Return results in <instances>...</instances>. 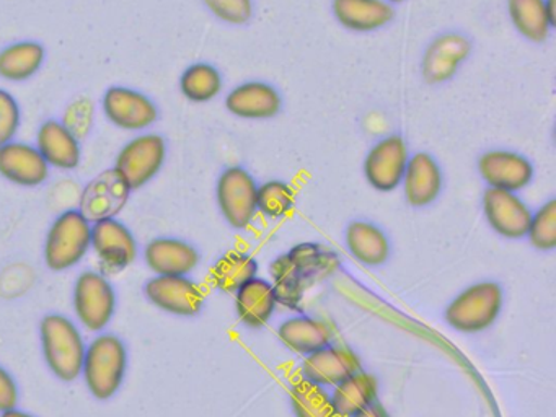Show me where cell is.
Listing matches in <instances>:
<instances>
[{
    "label": "cell",
    "mask_w": 556,
    "mask_h": 417,
    "mask_svg": "<svg viewBox=\"0 0 556 417\" xmlns=\"http://www.w3.org/2000/svg\"><path fill=\"white\" fill-rule=\"evenodd\" d=\"M41 354L54 377L74 381L83 374L87 342L70 316L50 313L40 323Z\"/></svg>",
    "instance_id": "cell-1"
},
{
    "label": "cell",
    "mask_w": 556,
    "mask_h": 417,
    "mask_svg": "<svg viewBox=\"0 0 556 417\" xmlns=\"http://www.w3.org/2000/svg\"><path fill=\"white\" fill-rule=\"evenodd\" d=\"M128 370V349L112 332H100L87 344L83 374L87 390L97 400H110L118 393Z\"/></svg>",
    "instance_id": "cell-2"
},
{
    "label": "cell",
    "mask_w": 556,
    "mask_h": 417,
    "mask_svg": "<svg viewBox=\"0 0 556 417\" xmlns=\"http://www.w3.org/2000/svg\"><path fill=\"white\" fill-rule=\"evenodd\" d=\"M92 222L79 211L70 208L54 218L45 238L43 257L56 273L73 269L90 251Z\"/></svg>",
    "instance_id": "cell-3"
},
{
    "label": "cell",
    "mask_w": 556,
    "mask_h": 417,
    "mask_svg": "<svg viewBox=\"0 0 556 417\" xmlns=\"http://www.w3.org/2000/svg\"><path fill=\"white\" fill-rule=\"evenodd\" d=\"M167 159V142L154 132L136 134L116 155L113 172L123 185L135 191L151 182Z\"/></svg>",
    "instance_id": "cell-4"
},
{
    "label": "cell",
    "mask_w": 556,
    "mask_h": 417,
    "mask_svg": "<svg viewBox=\"0 0 556 417\" xmlns=\"http://www.w3.org/2000/svg\"><path fill=\"white\" fill-rule=\"evenodd\" d=\"M73 306L80 328L102 332L116 312V292L105 273L86 270L74 283Z\"/></svg>",
    "instance_id": "cell-5"
},
{
    "label": "cell",
    "mask_w": 556,
    "mask_h": 417,
    "mask_svg": "<svg viewBox=\"0 0 556 417\" xmlns=\"http://www.w3.org/2000/svg\"><path fill=\"white\" fill-rule=\"evenodd\" d=\"M503 290L494 282H480L465 289L445 309V319L460 332L490 328L503 308Z\"/></svg>",
    "instance_id": "cell-6"
},
{
    "label": "cell",
    "mask_w": 556,
    "mask_h": 417,
    "mask_svg": "<svg viewBox=\"0 0 556 417\" xmlns=\"http://www.w3.org/2000/svg\"><path fill=\"white\" fill-rule=\"evenodd\" d=\"M255 178L242 166H229L217 179L216 198L220 214L230 227L243 230L255 220L256 214Z\"/></svg>",
    "instance_id": "cell-7"
},
{
    "label": "cell",
    "mask_w": 556,
    "mask_h": 417,
    "mask_svg": "<svg viewBox=\"0 0 556 417\" xmlns=\"http://www.w3.org/2000/svg\"><path fill=\"white\" fill-rule=\"evenodd\" d=\"M90 250L105 273H119L135 263L139 247L128 225L116 217H105L92 222Z\"/></svg>",
    "instance_id": "cell-8"
},
{
    "label": "cell",
    "mask_w": 556,
    "mask_h": 417,
    "mask_svg": "<svg viewBox=\"0 0 556 417\" xmlns=\"http://www.w3.org/2000/svg\"><path fill=\"white\" fill-rule=\"evenodd\" d=\"M102 111L106 121L126 132H146L159 119L154 101L129 87L109 88L102 98Z\"/></svg>",
    "instance_id": "cell-9"
},
{
    "label": "cell",
    "mask_w": 556,
    "mask_h": 417,
    "mask_svg": "<svg viewBox=\"0 0 556 417\" xmlns=\"http://www.w3.org/2000/svg\"><path fill=\"white\" fill-rule=\"evenodd\" d=\"M408 160L405 139L399 134H390L370 147L364 160V175L377 191H393L402 185Z\"/></svg>",
    "instance_id": "cell-10"
},
{
    "label": "cell",
    "mask_w": 556,
    "mask_h": 417,
    "mask_svg": "<svg viewBox=\"0 0 556 417\" xmlns=\"http://www.w3.org/2000/svg\"><path fill=\"white\" fill-rule=\"evenodd\" d=\"M144 295L152 305L175 316H194L203 308L200 283L188 276H154L144 286Z\"/></svg>",
    "instance_id": "cell-11"
},
{
    "label": "cell",
    "mask_w": 556,
    "mask_h": 417,
    "mask_svg": "<svg viewBox=\"0 0 556 417\" xmlns=\"http://www.w3.org/2000/svg\"><path fill=\"white\" fill-rule=\"evenodd\" d=\"M470 52L471 41L464 33H442L426 48L421 62L422 77L432 85L451 80Z\"/></svg>",
    "instance_id": "cell-12"
},
{
    "label": "cell",
    "mask_w": 556,
    "mask_h": 417,
    "mask_svg": "<svg viewBox=\"0 0 556 417\" xmlns=\"http://www.w3.org/2000/svg\"><path fill=\"white\" fill-rule=\"evenodd\" d=\"M478 172L490 188L517 192L532 182V162L513 150H488L478 159Z\"/></svg>",
    "instance_id": "cell-13"
},
{
    "label": "cell",
    "mask_w": 556,
    "mask_h": 417,
    "mask_svg": "<svg viewBox=\"0 0 556 417\" xmlns=\"http://www.w3.org/2000/svg\"><path fill=\"white\" fill-rule=\"evenodd\" d=\"M483 212L488 224L501 237L519 240L527 235L532 212L516 192L488 188L483 195Z\"/></svg>",
    "instance_id": "cell-14"
},
{
    "label": "cell",
    "mask_w": 556,
    "mask_h": 417,
    "mask_svg": "<svg viewBox=\"0 0 556 417\" xmlns=\"http://www.w3.org/2000/svg\"><path fill=\"white\" fill-rule=\"evenodd\" d=\"M50 169L35 143L12 140L0 146V176L12 185L37 188L47 181Z\"/></svg>",
    "instance_id": "cell-15"
},
{
    "label": "cell",
    "mask_w": 556,
    "mask_h": 417,
    "mask_svg": "<svg viewBox=\"0 0 556 417\" xmlns=\"http://www.w3.org/2000/svg\"><path fill=\"white\" fill-rule=\"evenodd\" d=\"M226 108L240 119H271L281 111L282 98L279 91L266 81H243L227 93Z\"/></svg>",
    "instance_id": "cell-16"
},
{
    "label": "cell",
    "mask_w": 556,
    "mask_h": 417,
    "mask_svg": "<svg viewBox=\"0 0 556 417\" xmlns=\"http://www.w3.org/2000/svg\"><path fill=\"white\" fill-rule=\"evenodd\" d=\"M35 146L50 168L71 172L83 162L80 139L63 121L50 119L41 124Z\"/></svg>",
    "instance_id": "cell-17"
},
{
    "label": "cell",
    "mask_w": 556,
    "mask_h": 417,
    "mask_svg": "<svg viewBox=\"0 0 556 417\" xmlns=\"http://www.w3.org/2000/svg\"><path fill=\"white\" fill-rule=\"evenodd\" d=\"M144 261L155 276H188L200 264V253L180 238L159 237L144 248Z\"/></svg>",
    "instance_id": "cell-18"
},
{
    "label": "cell",
    "mask_w": 556,
    "mask_h": 417,
    "mask_svg": "<svg viewBox=\"0 0 556 417\" xmlns=\"http://www.w3.org/2000/svg\"><path fill=\"white\" fill-rule=\"evenodd\" d=\"M361 370L359 358L346 348H327L307 355L302 364L305 380L320 387H337Z\"/></svg>",
    "instance_id": "cell-19"
},
{
    "label": "cell",
    "mask_w": 556,
    "mask_h": 417,
    "mask_svg": "<svg viewBox=\"0 0 556 417\" xmlns=\"http://www.w3.org/2000/svg\"><path fill=\"white\" fill-rule=\"evenodd\" d=\"M406 201L413 207H426L441 194L442 172L431 153L418 152L409 156L402 179Z\"/></svg>",
    "instance_id": "cell-20"
},
{
    "label": "cell",
    "mask_w": 556,
    "mask_h": 417,
    "mask_svg": "<svg viewBox=\"0 0 556 417\" xmlns=\"http://www.w3.org/2000/svg\"><path fill=\"white\" fill-rule=\"evenodd\" d=\"M129 192L131 191L123 185L116 173L110 169V172L97 176L84 189L79 211L90 222L115 217L116 212L122 211L123 205L128 201Z\"/></svg>",
    "instance_id": "cell-21"
},
{
    "label": "cell",
    "mask_w": 556,
    "mask_h": 417,
    "mask_svg": "<svg viewBox=\"0 0 556 417\" xmlns=\"http://www.w3.org/2000/svg\"><path fill=\"white\" fill-rule=\"evenodd\" d=\"M331 10L341 26L357 33L386 28L395 16L387 0H333Z\"/></svg>",
    "instance_id": "cell-22"
},
{
    "label": "cell",
    "mask_w": 556,
    "mask_h": 417,
    "mask_svg": "<svg viewBox=\"0 0 556 417\" xmlns=\"http://www.w3.org/2000/svg\"><path fill=\"white\" fill-rule=\"evenodd\" d=\"M275 290L271 282L265 279H255L240 287L236 292V309L240 321L250 328H262L275 313Z\"/></svg>",
    "instance_id": "cell-23"
},
{
    "label": "cell",
    "mask_w": 556,
    "mask_h": 417,
    "mask_svg": "<svg viewBox=\"0 0 556 417\" xmlns=\"http://www.w3.org/2000/svg\"><path fill=\"white\" fill-rule=\"evenodd\" d=\"M278 338L291 351L311 355L330 344L331 329L320 319L301 315L282 323L278 329Z\"/></svg>",
    "instance_id": "cell-24"
},
{
    "label": "cell",
    "mask_w": 556,
    "mask_h": 417,
    "mask_svg": "<svg viewBox=\"0 0 556 417\" xmlns=\"http://www.w3.org/2000/svg\"><path fill=\"white\" fill-rule=\"evenodd\" d=\"M377 380L366 371H356L334 387L331 394L334 416L354 417L376 403Z\"/></svg>",
    "instance_id": "cell-25"
},
{
    "label": "cell",
    "mask_w": 556,
    "mask_h": 417,
    "mask_svg": "<svg viewBox=\"0 0 556 417\" xmlns=\"http://www.w3.org/2000/svg\"><path fill=\"white\" fill-rule=\"evenodd\" d=\"M43 46L37 41H17L0 51V78L8 81H27L40 72L45 62Z\"/></svg>",
    "instance_id": "cell-26"
},
{
    "label": "cell",
    "mask_w": 556,
    "mask_h": 417,
    "mask_svg": "<svg viewBox=\"0 0 556 417\" xmlns=\"http://www.w3.org/2000/svg\"><path fill=\"white\" fill-rule=\"evenodd\" d=\"M348 250L367 266H379L389 260L390 244L383 231L369 222L356 220L346 230Z\"/></svg>",
    "instance_id": "cell-27"
},
{
    "label": "cell",
    "mask_w": 556,
    "mask_h": 417,
    "mask_svg": "<svg viewBox=\"0 0 556 417\" xmlns=\"http://www.w3.org/2000/svg\"><path fill=\"white\" fill-rule=\"evenodd\" d=\"M258 274V261L247 251L232 250L219 257L211 270V280L216 289L236 293L240 287L255 279Z\"/></svg>",
    "instance_id": "cell-28"
},
{
    "label": "cell",
    "mask_w": 556,
    "mask_h": 417,
    "mask_svg": "<svg viewBox=\"0 0 556 417\" xmlns=\"http://www.w3.org/2000/svg\"><path fill=\"white\" fill-rule=\"evenodd\" d=\"M288 256L308 286L330 276L340 266V257L334 251L318 243H308V241L295 244L289 251Z\"/></svg>",
    "instance_id": "cell-29"
},
{
    "label": "cell",
    "mask_w": 556,
    "mask_h": 417,
    "mask_svg": "<svg viewBox=\"0 0 556 417\" xmlns=\"http://www.w3.org/2000/svg\"><path fill=\"white\" fill-rule=\"evenodd\" d=\"M507 13L523 38L532 42L548 39L553 26L546 15L545 0H507Z\"/></svg>",
    "instance_id": "cell-30"
},
{
    "label": "cell",
    "mask_w": 556,
    "mask_h": 417,
    "mask_svg": "<svg viewBox=\"0 0 556 417\" xmlns=\"http://www.w3.org/2000/svg\"><path fill=\"white\" fill-rule=\"evenodd\" d=\"M223 74L207 62L190 65L180 77V90L193 103H207L223 91Z\"/></svg>",
    "instance_id": "cell-31"
},
{
    "label": "cell",
    "mask_w": 556,
    "mask_h": 417,
    "mask_svg": "<svg viewBox=\"0 0 556 417\" xmlns=\"http://www.w3.org/2000/svg\"><path fill=\"white\" fill-rule=\"evenodd\" d=\"M271 279L276 302L288 306V308L299 309L302 300H304L305 290L311 286L295 269L294 264L289 260L288 253L281 254L273 261Z\"/></svg>",
    "instance_id": "cell-32"
},
{
    "label": "cell",
    "mask_w": 556,
    "mask_h": 417,
    "mask_svg": "<svg viewBox=\"0 0 556 417\" xmlns=\"http://www.w3.org/2000/svg\"><path fill=\"white\" fill-rule=\"evenodd\" d=\"M289 396H291L292 409L298 417H337L331 396L320 384L302 378L292 384Z\"/></svg>",
    "instance_id": "cell-33"
},
{
    "label": "cell",
    "mask_w": 556,
    "mask_h": 417,
    "mask_svg": "<svg viewBox=\"0 0 556 417\" xmlns=\"http://www.w3.org/2000/svg\"><path fill=\"white\" fill-rule=\"evenodd\" d=\"M295 205V191L281 179L263 182L256 191V211L269 220H279L291 214Z\"/></svg>",
    "instance_id": "cell-34"
},
{
    "label": "cell",
    "mask_w": 556,
    "mask_h": 417,
    "mask_svg": "<svg viewBox=\"0 0 556 417\" xmlns=\"http://www.w3.org/2000/svg\"><path fill=\"white\" fill-rule=\"evenodd\" d=\"M530 243L540 251H552L556 248V201L549 199L535 214H532L529 230Z\"/></svg>",
    "instance_id": "cell-35"
},
{
    "label": "cell",
    "mask_w": 556,
    "mask_h": 417,
    "mask_svg": "<svg viewBox=\"0 0 556 417\" xmlns=\"http://www.w3.org/2000/svg\"><path fill=\"white\" fill-rule=\"evenodd\" d=\"M22 113L17 98L0 88V146L12 142L21 129Z\"/></svg>",
    "instance_id": "cell-36"
},
{
    "label": "cell",
    "mask_w": 556,
    "mask_h": 417,
    "mask_svg": "<svg viewBox=\"0 0 556 417\" xmlns=\"http://www.w3.org/2000/svg\"><path fill=\"white\" fill-rule=\"evenodd\" d=\"M211 13L229 25H245L253 16V0H203Z\"/></svg>",
    "instance_id": "cell-37"
},
{
    "label": "cell",
    "mask_w": 556,
    "mask_h": 417,
    "mask_svg": "<svg viewBox=\"0 0 556 417\" xmlns=\"http://www.w3.org/2000/svg\"><path fill=\"white\" fill-rule=\"evenodd\" d=\"M93 113L96 110H93L92 103L86 98H80L67 108L63 123L80 139L89 134L93 124Z\"/></svg>",
    "instance_id": "cell-38"
},
{
    "label": "cell",
    "mask_w": 556,
    "mask_h": 417,
    "mask_svg": "<svg viewBox=\"0 0 556 417\" xmlns=\"http://www.w3.org/2000/svg\"><path fill=\"white\" fill-rule=\"evenodd\" d=\"M18 397L21 391L14 375L0 365V414L15 409L18 406Z\"/></svg>",
    "instance_id": "cell-39"
},
{
    "label": "cell",
    "mask_w": 556,
    "mask_h": 417,
    "mask_svg": "<svg viewBox=\"0 0 556 417\" xmlns=\"http://www.w3.org/2000/svg\"><path fill=\"white\" fill-rule=\"evenodd\" d=\"M354 417H389L386 414V410L382 407L377 406V404H372V406L364 409L363 413L356 414Z\"/></svg>",
    "instance_id": "cell-40"
},
{
    "label": "cell",
    "mask_w": 556,
    "mask_h": 417,
    "mask_svg": "<svg viewBox=\"0 0 556 417\" xmlns=\"http://www.w3.org/2000/svg\"><path fill=\"white\" fill-rule=\"evenodd\" d=\"M546 15H548L549 23L553 28L556 26V0H545Z\"/></svg>",
    "instance_id": "cell-41"
},
{
    "label": "cell",
    "mask_w": 556,
    "mask_h": 417,
    "mask_svg": "<svg viewBox=\"0 0 556 417\" xmlns=\"http://www.w3.org/2000/svg\"><path fill=\"white\" fill-rule=\"evenodd\" d=\"M0 417H35L34 414L27 413V410L18 409V407H15V409L8 410V413L0 414Z\"/></svg>",
    "instance_id": "cell-42"
},
{
    "label": "cell",
    "mask_w": 556,
    "mask_h": 417,
    "mask_svg": "<svg viewBox=\"0 0 556 417\" xmlns=\"http://www.w3.org/2000/svg\"><path fill=\"white\" fill-rule=\"evenodd\" d=\"M387 2H389V3H402V2H406V0H387Z\"/></svg>",
    "instance_id": "cell-43"
}]
</instances>
